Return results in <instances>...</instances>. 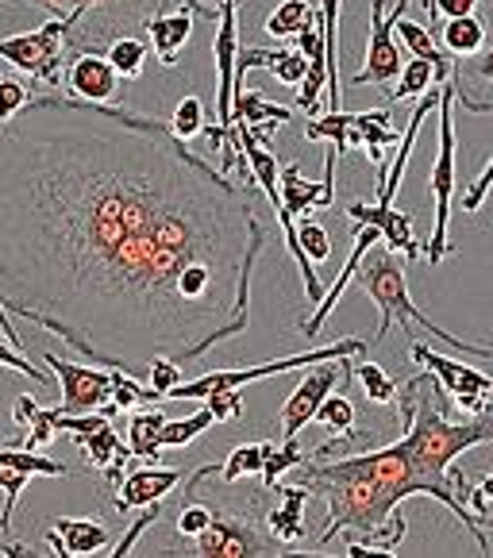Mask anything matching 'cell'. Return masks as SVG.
<instances>
[{
    "label": "cell",
    "mask_w": 493,
    "mask_h": 558,
    "mask_svg": "<svg viewBox=\"0 0 493 558\" xmlns=\"http://www.w3.org/2000/svg\"><path fill=\"white\" fill-rule=\"evenodd\" d=\"M263 243L255 185L155 116L67 93L0 123V301L100 366L243 336Z\"/></svg>",
    "instance_id": "cell-1"
},
{
    "label": "cell",
    "mask_w": 493,
    "mask_h": 558,
    "mask_svg": "<svg viewBox=\"0 0 493 558\" xmlns=\"http://www.w3.org/2000/svg\"><path fill=\"white\" fill-rule=\"evenodd\" d=\"M301 485H309L313 497L328 505V524L316 535L321 547H328L336 535H351L347 539V558L362 555H397V547L409 535L401 505L409 497H436L455 520L470 532L478 555H490V539H485V520L470 512V482L459 474L455 482L428 474V466L409 451L405 439L374 451H351L336 454V462L324 459H304Z\"/></svg>",
    "instance_id": "cell-2"
},
{
    "label": "cell",
    "mask_w": 493,
    "mask_h": 558,
    "mask_svg": "<svg viewBox=\"0 0 493 558\" xmlns=\"http://www.w3.org/2000/svg\"><path fill=\"white\" fill-rule=\"evenodd\" d=\"M405 274H409V263H405L401 255H394V251H386V246H378V251L370 246L366 258L359 263V274H354V281H359V289L370 296V301L378 304V313H382L378 331H374L366 343H386L389 331H394V324H401L405 331H409V328H424L432 339H440V343H447V347H455V351L470 354V359H493L490 347L462 343L459 336H447L444 328H436V324L428 320L417 304H412Z\"/></svg>",
    "instance_id": "cell-3"
},
{
    "label": "cell",
    "mask_w": 493,
    "mask_h": 558,
    "mask_svg": "<svg viewBox=\"0 0 493 558\" xmlns=\"http://www.w3.org/2000/svg\"><path fill=\"white\" fill-rule=\"evenodd\" d=\"M274 501V489H258L243 501L220 497L213 505V524L190 539V550L181 555L193 558H263V555H286L281 543L266 532V509Z\"/></svg>",
    "instance_id": "cell-4"
},
{
    "label": "cell",
    "mask_w": 493,
    "mask_h": 558,
    "mask_svg": "<svg viewBox=\"0 0 493 558\" xmlns=\"http://www.w3.org/2000/svg\"><path fill=\"white\" fill-rule=\"evenodd\" d=\"M67 24L70 54L105 50L116 35H135L151 16L170 9V0H27Z\"/></svg>",
    "instance_id": "cell-5"
},
{
    "label": "cell",
    "mask_w": 493,
    "mask_h": 558,
    "mask_svg": "<svg viewBox=\"0 0 493 558\" xmlns=\"http://www.w3.org/2000/svg\"><path fill=\"white\" fill-rule=\"evenodd\" d=\"M366 339H339L332 347H316V351H304V354H286V359H274L263 362V366H243V369H213V374H201L193 381H178V386L166 393V401H205L208 393H220V389H243L251 381H263L274 378V374H289V369H301V366H316V362H328L339 359V354H366Z\"/></svg>",
    "instance_id": "cell-6"
},
{
    "label": "cell",
    "mask_w": 493,
    "mask_h": 558,
    "mask_svg": "<svg viewBox=\"0 0 493 558\" xmlns=\"http://www.w3.org/2000/svg\"><path fill=\"white\" fill-rule=\"evenodd\" d=\"M440 150L432 173H428V193L436 201V228L432 239L420 243V255L432 266H440L452 255V239H447V223H452V197H455V82L447 77L440 89Z\"/></svg>",
    "instance_id": "cell-7"
},
{
    "label": "cell",
    "mask_w": 493,
    "mask_h": 558,
    "mask_svg": "<svg viewBox=\"0 0 493 558\" xmlns=\"http://www.w3.org/2000/svg\"><path fill=\"white\" fill-rule=\"evenodd\" d=\"M0 58L24 77H32V82H43L47 89H62V70L70 62L67 24L62 20H47L35 32L0 39Z\"/></svg>",
    "instance_id": "cell-8"
},
{
    "label": "cell",
    "mask_w": 493,
    "mask_h": 558,
    "mask_svg": "<svg viewBox=\"0 0 493 558\" xmlns=\"http://www.w3.org/2000/svg\"><path fill=\"white\" fill-rule=\"evenodd\" d=\"M412 0H397L394 9H386V0H370V39H366V62L354 77H347V89H362V85H386L397 82L401 74L405 58H401V47H397V20L409 12Z\"/></svg>",
    "instance_id": "cell-9"
},
{
    "label": "cell",
    "mask_w": 493,
    "mask_h": 558,
    "mask_svg": "<svg viewBox=\"0 0 493 558\" xmlns=\"http://www.w3.org/2000/svg\"><path fill=\"white\" fill-rule=\"evenodd\" d=\"M409 359L440 381V389L459 404L462 416H478L493 404V378H485L482 369L470 366V362L447 359V354L432 351L424 343H409Z\"/></svg>",
    "instance_id": "cell-10"
},
{
    "label": "cell",
    "mask_w": 493,
    "mask_h": 558,
    "mask_svg": "<svg viewBox=\"0 0 493 558\" xmlns=\"http://www.w3.org/2000/svg\"><path fill=\"white\" fill-rule=\"evenodd\" d=\"M351 359H354V354H339V359L316 362V366L309 369L301 381H297V389L286 397V404H281V416H278L281 444L301 436V427L313 424V416H316V409H321L324 397H328L336 386H344V381H351Z\"/></svg>",
    "instance_id": "cell-11"
},
{
    "label": "cell",
    "mask_w": 493,
    "mask_h": 558,
    "mask_svg": "<svg viewBox=\"0 0 493 558\" xmlns=\"http://www.w3.org/2000/svg\"><path fill=\"white\" fill-rule=\"evenodd\" d=\"M50 374L58 378V397L70 416H85V412H105L112 404V374L108 369L77 366V362L58 359V354H43Z\"/></svg>",
    "instance_id": "cell-12"
},
{
    "label": "cell",
    "mask_w": 493,
    "mask_h": 558,
    "mask_svg": "<svg viewBox=\"0 0 493 558\" xmlns=\"http://www.w3.org/2000/svg\"><path fill=\"white\" fill-rule=\"evenodd\" d=\"M236 54H239V0H228L216 20V39H213V58H216V123L224 128V135H236L231 128V100H236Z\"/></svg>",
    "instance_id": "cell-13"
},
{
    "label": "cell",
    "mask_w": 493,
    "mask_h": 558,
    "mask_svg": "<svg viewBox=\"0 0 493 558\" xmlns=\"http://www.w3.org/2000/svg\"><path fill=\"white\" fill-rule=\"evenodd\" d=\"M293 120V108L270 105L263 93L246 89L243 82H236V100H231V128L236 135H251L258 147H274V135Z\"/></svg>",
    "instance_id": "cell-14"
},
{
    "label": "cell",
    "mask_w": 493,
    "mask_h": 558,
    "mask_svg": "<svg viewBox=\"0 0 493 558\" xmlns=\"http://www.w3.org/2000/svg\"><path fill=\"white\" fill-rule=\"evenodd\" d=\"M62 89L77 100L112 105L120 93V74L108 66V58L100 50H82V54H70L67 70H62Z\"/></svg>",
    "instance_id": "cell-15"
},
{
    "label": "cell",
    "mask_w": 493,
    "mask_h": 558,
    "mask_svg": "<svg viewBox=\"0 0 493 558\" xmlns=\"http://www.w3.org/2000/svg\"><path fill=\"white\" fill-rule=\"evenodd\" d=\"M74 444L82 447L85 462H89L93 470H100V477H105L112 489L123 482V474H128V466H132V447L120 439L112 420H100L97 427L74 432Z\"/></svg>",
    "instance_id": "cell-16"
},
{
    "label": "cell",
    "mask_w": 493,
    "mask_h": 558,
    "mask_svg": "<svg viewBox=\"0 0 493 558\" xmlns=\"http://www.w3.org/2000/svg\"><path fill=\"white\" fill-rule=\"evenodd\" d=\"M344 216L354 223H374V228L382 231V246L394 251V255H401L405 263L420 258V243H417V235H412V213H401V208H394V205L351 201V205L344 208Z\"/></svg>",
    "instance_id": "cell-17"
},
{
    "label": "cell",
    "mask_w": 493,
    "mask_h": 558,
    "mask_svg": "<svg viewBox=\"0 0 493 558\" xmlns=\"http://www.w3.org/2000/svg\"><path fill=\"white\" fill-rule=\"evenodd\" d=\"M181 482H185V474L173 466L132 470V474H123V482L116 485V512L128 517V512H135V509H147V505H155V501H166Z\"/></svg>",
    "instance_id": "cell-18"
},
{
    "label": "cell",
    "mask_w": 493,
    "mask_h": 558,
    "mask_svg": "<svg viewBox=\"0 0 493 558\" xmlns=\"http://www.w3.org/2000/svg\"><path fill=\"white\" fill-rule=\"evenodd\" d=\"M274 501L266 509V532H270L274 543H281L289 555V547H297V543L309 539V524H304V505L313 501V493H309V485H281L274 489Z\"/></svg>",
    "instance_id": "cell-19"
},
{
    "label": "cell",
    "mask_w": 493,
    "mask_h": 558,
    "mask_svg": "<svg viewBox=\"0 0 493 558\" xmlns=\"http://www.w3.org/2000/svg\"><path fill=\"white\" fill-rule=\"evenodd\" d=\"M351 243H354V246H351V255H347L344 270H339V278L332 281V289H324L321 304H316V313L309 316V320H301V336H309V339L321 336L324 320H328V316L336 313L339 296H344V289L354 281V274H359V263H362V258H366V251H370V246H378V243H382V231L374 228V223H359V231H354Z\"/></svg>",
    "instance_id": "cell-20"
},
{
    "label": "cell",
    "mask_w": 493,
    "mask_h": 558,
    "mask_svg": "<svg viewBox=\"0 0 493 558\" xmlns=\"http://www.w3.org/2000/svg\"><path fill=\"white\" fill-rule=\"evenodd\" d=\"M112 543L108 524L93 517H58L47 527V547L58 558H82V555H100Z\"/></svg>",
    "instance_id": "cell-21"
},
{
    "label": "cell",
    "mask_w": 493,
    "mask_h": 558,
    "mask_svg": "<svg viewBox=\"0 0 493 558\" xmlns=\"http://www.w3.org/2000/svg\"><path fill=\"white\" fill-rule=\"evenodd\" d=\"M193 24H197V16H193L190 9H173V12L166 9L147 20L143 32H147L151 50H155V58L163 66H178L181 62V50L193 39Z\"/></svg>",
    "instance_id": "cell-22"
},
{
    "label": "cell",
    "mask_w": 493,
    "mask_h": 558,
    "mask_svg": "<svg viewBox=\"0 0 493 558\" xmlns=\"http://www.w3.org/2000/svg\"><path fill=\"white\" fill-rule=\"evenodd\" d=\"M12 420L27 427V436H24V444H20V447H27V451H43V447H50L58 436H62V432H67L70 412L62 409V404L47 409V404H39L35 397L20 393L16 409H12Z\"/></svg>",
    "instance_id": "cell-23"
},
{
    "label": "cell",
    "mask_w": 493,
    "mask_h": 558,
    "mask_svg": "<svg viewBox=\"0 0 493 558\" xmlns=\"http://www.w3.org/2000/svg\"><path fill=\"white\" fill-rule=\"evenodd\" d=\"M274 447H278V444H239L224 462H208V466L193 470V474H197V477H220L224 485H239L243 477L263 474L266 454H270Z\"/></svg>",
    "instance_id": "cell-24"
},
{
    "label": "cell",
    "mask_w": 493,
    "mask_h": 558,
    "mask_svg": "<svg viewBox=\"0 0 493 558\" xmlns=\"http://www.w3.org/2000/svg\"><path fill=\"white\" fill-rule=\"evenodd\" d=\"M394 35H401V43L409 47V54H417V58H428L432 66H436V85H444L447 77H452V66H455V58L447 54L444 47H440L436 39H432V32H428L424 24H417V20H397V27H394Z\"/></svg>",
    "instance_id": "cell-25"
},
{
    "label": "cell",
    "mask_w": 493,
    "mask_h": 558,
    "mask_svg": "<svg viewBox=\"0 0 493 558\" xmlns=\"http://www.w3.org/2000/svg\"><path fill=\"white\" fill-rule=\"evenodd\" d=\"M166 424L163 409H132L128 412V447H132V459L155 462L163 454V444H158V432Z\"/></svg>",
    "instance_id": "cell-26"
},
{
    "label": "cell",
    "mask_w": 493,
    "mask_h": 558,
    "mask_svg": "<svg viewBox=\"0 0 493 558\" xmlns=\"http://www.w3.org/2000/svg\"><path fill=\"white\" fill-rule=\"evenodd\" d=\"M485 35H490L485 20L470 12V16H455V20H447V24L440 27V47H444L447 54H455V58H470V54H478V50L485 47Z\"/></svg>",
    "instance_id": "cell-27"
},
{
    "label": "cell",
    "mask_w": 493,
    "mask_h": 558,
    "mask_svg": "<svg viewBox=\"0 0 493 558\" xmlns=\"http://www.w3.org/2000/svg\"><path fill=\"white\" fill-rule=\"evenodd\" d=\"M100 54L108 58V66L120 74V82H140L147 70V43L140 35H116Z\"/></svg>",
    "instance_id": "cell-28"
},
{
    "label": "cell",
    "mask_w": 493,
    "mask_h": 558,
    "mask_svg": "<svg viewBox=\"0 0 493 558\" xmlns=\"http://www.w3.org/2000/svg\"><path fill=\"white\" fill-rule=\"evenodd\" d=\"M436 85V66L428 62V58H417L412 54L409 62L401 66V74H397L394 89H386V100L389 105H401V100H417L424 97L428 89Z\"/></svg>",
    "instance_id": "cell-29"
},
{
    "label": "cell",
    "mask_w": 493,
    "mask_h": 558,
    "mask_svg": "<svg viewBox=\"0 0 493 558\" xmlns=\"http://www.w3.org/2000/svg\"><path fill=\"white\" fill-rule=\"evenodd\" d=\"M313 20H321V12H316L309 0H281L278 9L266 16L263 32L270 35V39H293V35L313 24Z\"/></svg>",
    "instance_id": "cell-30"
},
{
    "label": "cell",
    "mask_w": 493,
    "mask_h": 558,
    "mask_svg": "<svg viewBox=\"0 0 493 558\" xmlns=\"http://www.w3.org/2000/svg\"><path fill=\"white\" fill-rule=\"evenodd\" d=\"M351 378L362 386V397H366L370 404H394L397 401V381L389 378L378 362H370L359 354V362H351Z\"/></svg>",
    "instance_id": "cell-31"
},
{
    "label": "cell",
    "mask_w": 493,
    "mask_h": 558,
    "mask_svg": "<svg viewBox=\"0 0 493 558\" xmlns=\"http://www.w3.org/2000/svg\"><path fill=\"white\" fill-rule=\"evenodd\" d=\"M213 424H216V416H213V409L205 404V409L193 412V416H185V420H166L163 432H158V444H163V447H185V444H193V439L205 436Z\"/></svg>",
    "instance_id": "cell-32"
},
{
    "label": "cell",
    "mask_w": 493,
    "mask_h": 558,
    "mask_svg": "<svg viewBox=\"0 0 493 558\" xmlns=\"http://www.w3.org/2000/svg\"><path fill=\"white\" fill-rule=\"evenodd\" d=\"M108 374H112V404L120 412H132V409H140V404H163L155 389L140 386V381H135V374H128V369L108 366Z\"/></svg>",
    "instance_id": "cell-33"
},
{
    "label": "cell",
    "mask_w": 493,
    "mask_h": 558,
    "mask_svg": "<svg viewBox=\"0 0 493 558\" xmlns=\"http://www.w3.org/2000/svg\"><path fill=\"white\" fill-rule=\"evenodd\" d=\"M316 424L321 427H328L332 436H347V432H354L359 427V420H354V404H351V397L344 393V389H332L328 397L321 401V409H316Z\"/></svg>",
    "instance_id": "cell-34"
},
{
    "label": "cell",
    "mask_w": 493,
    "mask_h": 558,
    "mask_svg": "<svg viewBox=\"0 0 493 558\" xmlns=\"http://www.w3.org/2000/svg\"><path fill=\"white\" fill-rule=\"evenodd\" d=\"M208 123V112H205V100L197 97V93H190V97H181L178 105H173V116H170V132L178 135L181 143H193L201 132H205Z\"/></svg>",
    "instance_id": "cell-35"
},
{
    "label": "cell",
    "mask_w": 493,
    "mask_h": 558,
    "mask_svg": "<svg viewBox=\"0 0 493 558\" xmlns=\"http://www.w3.org/2000/svg\"><path fill=\"white\" fill-rule=\"evenodd\" d=\"M309 459V451H301L297 447V439H286V444H278L270 454H266V466H263V489H278V482L289 474V470H297L301 462Z\"/></svg>",
    "instance_id": "cell-36"
},
{
    "label": "cell",
    "mask_w": 493,
    "mask_h": 558,
    "mask_svg": "<svg viewBox=\"0 0 493 558\" xmlns=\"http://www.w3.org/2000/svg\"><path fill=\"white\" fill-rule=\"evenodd\" d=\"M297 246L309 255V263H313V266L328 263V255H332L328 228H324V223H316V220H301V223H297Z\"/></svg>",
    "instance_id": "cell-37"
},
{
    "label": "cell",
    "mask_w": 493,
    "mask_h": 558,
    "mask_svg": "<svg viewBox=\"0 0 493 558\" xmlns=\"http://www.w3.org/2000/svg\"><path fill=\"white\" fill-rule=\"evenodd\" d=\"M208 524H213V505L201 501L197 493H193V497H185V501H181V509H178V524H173L181 539H193V535H201Z\"/></svg>",
    "instance_id": "cell-38"
},
{
    "label": "cell",
    "mask_w": 493,
    "mask_h": 558,
    "mask_svg": "<svg viewBox=\"0 0 493 558\" xmlns=\"http://www.w3.org/2000/svg\"><path fill=\"white\" fill-rule=\"evenodd\" d=\"M27 482H32V474H24V470L0 466V493H4V509H0V535L12 532V509H16L20 493L27 489Z\"/></svg>",
    "instance_id": "cell-39"
},
{
    "label": "cell",
    "mask_w": 493,
    "mask_h": 558,
    "mask_svg": "<svg viewBox=\"0 0 493 558\" xmlns=\"http://www.w3.org/2000/svg\"><path fill=\"white\" fill-rule=\"evenodd\" d=\"M452 74L459 77V82H474V85H482V89H493V47H482L478 54H470L467 66H459V58H455Z\"/></svg>",
    "instance_id": "cell-40"
},
{
    "label": "cell",
    "mask_w": 493,
    "mask_h": 558,
    "mask_svg": "<svg viewBox=\"0 0 493 558\" xmlns=\"http://www.w3.org/2000/svg\"><path fill=\"white\" fill-rule=\"evenodd\" d=\"M27 100H32V89H27L24 77H4V74H0V123L12 120L20 108H27Z\"/></svg>",
    "instance_id": "cell-41"
},
{
    "label": "cell",
    "mask_w": 493,
    "mask_h": 558,
    "mask_svg": "<svg viewBox=\"0 0 493 558\" xmlns=\"http://www.w3.org/2000/svg\"><path fill=\"white\" fill-rule=\"evenodd\" d=\"M163 517V501H155V505H147V509L140 512V520H135L132 527H128V532L120 535V543H116L112 550H108V555L112 558H123V555H132V547L135 543H140V535L143 532H151V527H155V520Z\"/></svg>",
    "instance_id": "cell-42"
},
{
    "label": "cell",
    "mask_w": 493,
    "mask_h": 558,
    "mask_svg": "<svg viewBox=\"0 0 493 558\" xmlns=\"http://www.w3.org/2000/svg\"><path fill=\"white\" fill-rule=\"evenodd\" d=\"M147 378H151V389H155V393H158V401H166V393H170V389L178 386V381H185V378H181V362L166 359V354H158V359H151Z\"/></svg>",
    "instance_id": "cell-43"
},
{
    "label": "cell",
    "mask_w": 493,
    "mask_h": 558,
    "mask_svg": "<svg viewBox=\"0 0 493 558\" xmlns=\"http://www.w3.org/2000/svg\"><path fill=\"white\" fill-rule=\"evenodd\" d=\"M0 366L16 369V374H24L27 381H39V386H47V374H43L39 366H32V362L24 359V351H20V347H12L9 339H4V331H0Z\"/></svg>",
    "instance_id": "cell-44"
},
{
    "label": "cell",
    "mask_w": 493,
    "mask_h": 558,
    "mask_svg": "<svg viewBox=\"0 0 493 558\" xmlns=\"http://www.w3.org/2000/svg\"><path fill=\"white\" fill-rule=\"evenodd\" d=\"M205 404L213 409L216 424H231V420L243 416V397H239V389H220V393H208Z\"/></svg>",
    "instance_id": "cell-45"
},
{
    "label": "cell",
    "mask_w": 493,
    "mask_h": 558,
    "mask_svg": "<svg viewBox=\"0 0 493 558\" xmlns=\"http://www.w3.org/2000/svg\"><path fill=\"white\" fill-rule=\"evenodd\" d=\"M490 190H493V158L485 162V170L478 173L474 181H470V190L462 193V213L474 216L478 208H482V201H485V193H490Z\"/></svg>",
    "instance_id": "cell-46"
},
{
    "label": "cell",
    "mask_w": 493,
    "mask_h": 558,
    "mask_svg": "<svg viewBox=\"0 0 493 558\" xmlns=\"http://www.w3.org/2000/svg\"><path fill=\"white\" fill-rule=\"evenodd\" d=\"M478 4H482V0H432V4H428V16H432V24H436L440 16L444 20H455V16H470V12H478Z\"/></svg>",
    "instance_id": "cell-47"
},
{
    "label": "cell",
    "mask_w": 493,
    "mask_h": 558,
    "mask_svg": "<svg viewBox=\"0 0 493 558\" xmlns=\"http://www.w3.org/2000/svg\"><path fill=\"white\" fill-rule=\"evenodd\" d=\"M0 331H4V339H9L12 347L24 351V336H16V328H12V313H9V304L4 301H0Z\"/></svg>",
    "instance_id": "cell-48"
},
{
    "label": "cell",
    "mask_w": 493,
    "mask_h": 558,
    "mask_svg": "<svg viewBox=\"0 0 493 558\" xmlns=\"http://www.w3.org/2000/svg\"><path fill=\"white\" fill-rule=\"evenodd\" d=\"M201 4H205V9H213V12H220L224 4H228V0H201Z\"/></svg>",
    "instance_id": "cell-49"
},
{
    "label": "cell",
    "mask_w": 493,
    "mask_h": 558,
    "mask_svg": "<svg viewBox=\"0 0 493 558\" xmlns=\"http://www.w3.org/2000/svg\"><path fill=\"white\" fill-rule=\"evenodd\" d=\"M428 4H432V0H424V9H428Z\"/></svg>",
    "instance_id": "cell-50"
}]
</instances>
